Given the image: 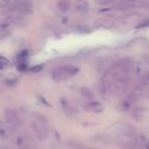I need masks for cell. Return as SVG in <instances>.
I'll return each instance as SVG.
<instances>
[{
    "label": "cell",
    "mask_w": 149,
    "mask_h": 149,
    "mask_svg": "<svg viewBox=\"0 0 149 149\" xmlns=\"http://www.w3.org/2000/svg\"><path fill=\"white\" fill-rule=\"evenodd\" d=\"M79 73V67H73V65H62L57 69H55L52 71V77L55 80H63V79L69 78V77L75 76Z\"/></svg>",
    "instance_id": "6da1fadb"
},
{
    "label": "cell",
    "mask_w": 149,
    "mask_h": 149,
    "mask_svg": "<svg viewBox=\"0 0 149 149\" xmlns=\"http://www.w3.org/2000/svg\"><path fill=\"white\" fill-rule=\"evenodd\" d=\"M4 117H5V121L8 125L12 126V127H17L20 126L21 124V119L17 115V113H15L13 109H6L4 113Z\"/></svg>",
    "instance_id": "7a4b0ae2"
},
{
    "label": "cell",
    "mask_w": 149,
    "mask_h": 149,
    "mask_svg": "<svg viewBox=\"0 0 149 149\" xmlns=\"http://www.w3.org/2000/svg\"><path fill=\"white\" fill-rule=\"evenodd\" d=\"M14 8L25 14H30L33 12V6L29 2V0H16Z\"/></svg>",
    "instance_id": "3957f363"
},
{
    "label": "cell",
    "mask_w": 149,
    "mask_h": 149,
    "mask_svg": "<svg viewBox=\"0 0 149 149\" xmlns=\"http://www.w3.org/2000/svg\"><path fill=\"white\" fill-rule=\"evenodd\" d=\"M31 126H32L33 130H34V132L36 133V135L39 137V138H44V137L46 136L47 130H46V128L44 127L41 123H40V124L32 123V124H31Z\"/></svg>",
    "instance_id": "277c9868"
},
{
    "label": "cell",
    "mask_w": 149,
    "mask_h": 149,
    "mask_svg": "<svg viewBox=\"0 0 149 149\" xmlns=\"http://www.w3.org/2000/svg\"><path fill=\"white\" fill-rule=\"evenodd\" d=\"M69 5H71V0H59L57 7L60 11L65 12L69 8Z\"/></svg>",
    "instance_id": "5b68a950"
},
{
    "label": "cell",
    "mask_w": 149,
    "mask_h": 149,
    "mask_svg": "<svg viewBox=\"0 0 149 149\" xmlns=\"http://www.w3.org/2000/svg\"><path fill=\"white\" fill-rule=\"evenodd\" d=\"M81 93H82V95L84 96L85 98L87 99H93L94 98V93L91 89L87 88V87H82L81 88Z\"/></svg>",
    "instance_id": "8992f818"
},
{
    "label": "cell",
    "mask_w": 149,
    "mask_h": 149,
    "mask_svg": "<svg viewBox=\"0 0 149 149\" xmlns=\"http://www.w3.org/2000/svg\"><path fill=\"white\" fill-rule=\"evenodd\" d=\"M78 2V9L80 11H83V12H86L89 9V4L87 2V0H77Z\"/></svg>",
    "instance_id": "52a82bcc"
},
{
    "label": "cell",
    "mask_w": 149,
    "mask_h": 149,
    "mask_svg": "<svg viewBox=\"0 0 149 149\" xmlns=\"http://www.w3.org/2000/svg\"><path fill=\"white\" fill-rule=\"evenodd\" d=\"M121 87H122V85L119 84V83H117V82L110 83V84L108 85V91H109V93L113 94V93H117V91H119Z\"/></svg>",
    "instance_id": "ba28073f"
},
{
    "label": "cell",
    "mask_w": 149,
    "mask_h": 149,
    "mask_svg": "<svg viewBox=\"0 0 149 149\" xmlns=\"http://www.w3.org/2000/svg\"><path fill=\"white\" fill-rule=\"evenodd\" d=\"M0 2L4 4L5 6L8 7H15V3H16V0H0Z\"/></svg>",
    "instance_id": "9c48e42d"
},
{
    "label": "cell",
    "mask_w": 149,
    "mask_h": 149,
    "mask_svg": "<svg viewBox=\"0 0 149 149\" xmlns=\"http://www.w3.org/2000/svg\"><path fill=\"white\" fill-rule=\"evenodd\" d=\"M96 3H98V4L100 5H105V4H108V3H110L113 0H95Z\"/></svg>",
    "instance_id": "30bf717a"
},
{
    "label": "cell",
    "mask_w": 149,
    "mask_h": 149,
    "mask_svg": "<svg viewBox=\"0 0 149 149\" xmlns=\"http://www.w3.org/2000/svg\"><path fill=\"white\" fill-rule=\"evenodd\" d=\"M42 69H43V67H42V65H36V67H34L33 69H31V71H34V73H36V71H42Z\"/></svg>",
    "instance_id": "8fae6325"
}]
</instances>
